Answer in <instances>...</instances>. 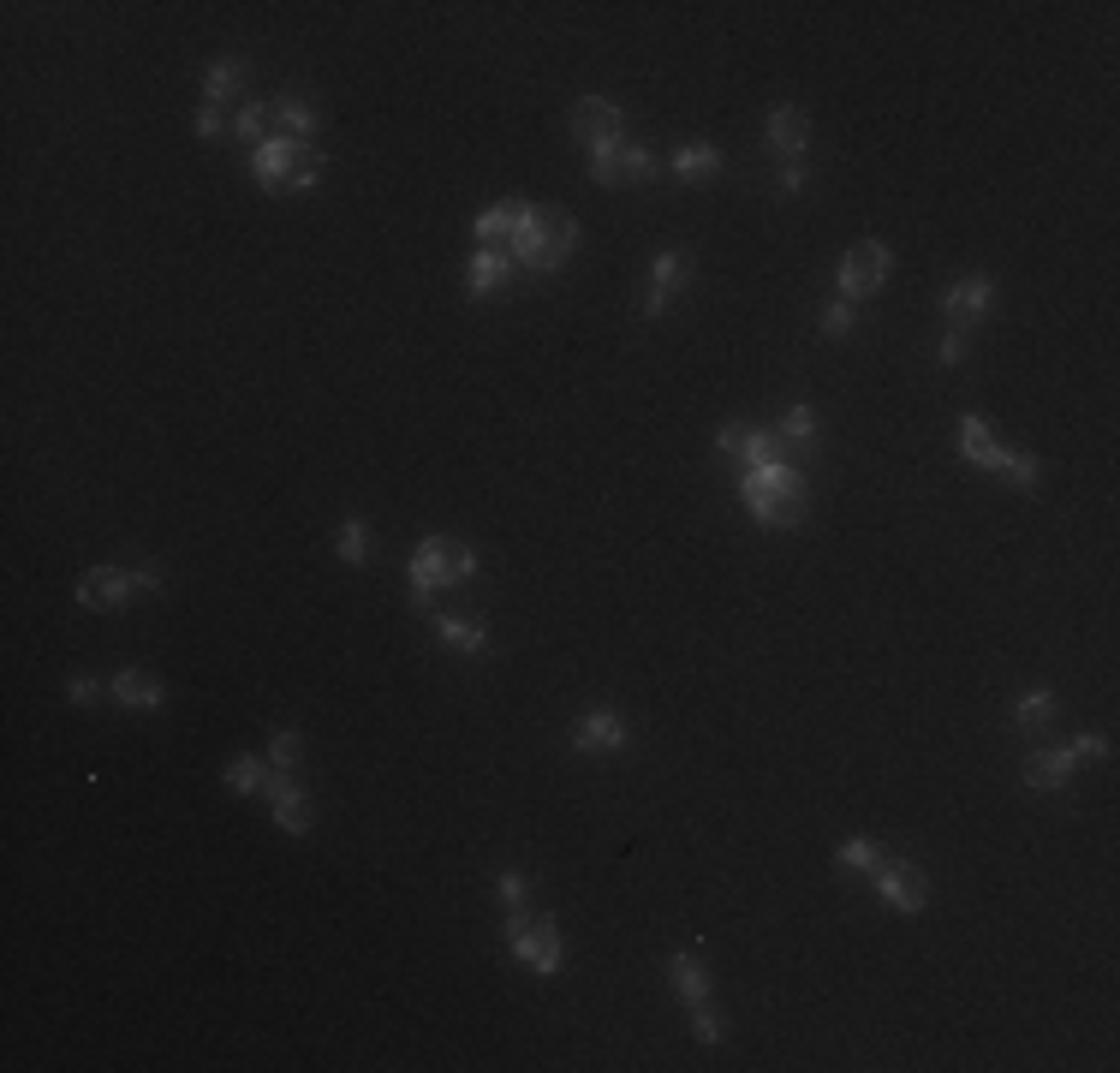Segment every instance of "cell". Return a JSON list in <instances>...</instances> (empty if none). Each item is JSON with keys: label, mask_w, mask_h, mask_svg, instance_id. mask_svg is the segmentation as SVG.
<instances>
[{"label": "cell", "mask_w": 1120, "mask_h": 1073, "mask_svg": "<svg viewBox=\"0 0 1120 1073\" xmlns=\"http://www.w3.org/2000/svg\"><path fill=\"white\" fill-rule=\"evenodd\" d=\"M745 507L769 531L804 525V477L793 466H751L745 471Z\"/></svg>", "instance_id": "6da1fadb"}, {"label": "cell", "mask_w": 1120, "mask_h": 1073, "mask_svg": "<svg viewBox=\"0 0 1120 1073\" xmlns=\"http://www.w3.org/2000/svg\"><path fill=\"white\" fill-rule=\"evenodd\" d=\"M578 245V221H566V215H548V209H537V203H525V215H519V233H513V251L525 269H537V274H548V269H560L566 263V251Z\"/></svg>", "instance_id": "7a4b0ae2"}, {"label": "cell", "mask_w": 1120, "mask_h": 1073, "mask_svg": "<svg viewBox=\"0 0 1120 1073\" xmlns=\"http://www.w3.org/2000/svg\"><path fill=\"white\" fill-rule=\"evenodd\" d=\"M471 573H477V555H471V549H459L454 537H429V543L411 555V603L429 608V597H436L441 585H465Z\"/></svg>", "instance_id": "3957f363"}, {"label": "cell", "mask_w": 1120, "mask_h": 1073, "mask_svg": "<svg viewBox=\"0 0 1120 1073\" xmlns=\"http://www.w3.org/2000/svg\"><path fill=\"white\" fill-rule=\"evenodd\" d=\"M888 281V245L882 239H864L847 251V263H841V299H870V292Z\"/></svg>", "instance_id": "277c9868"}, {"label": "cell", "mask_w": 1120, "mask_h": 1073, "mask_svg": "<svg viewBox=\"0 0 1120 1073\" xmlns=\"http://www.w3.org/2000/svg\"><path fill=\"white\" fill-rule=\"evenodd\" d=\"M870 877H877L882 901H888V907H900V912H923V901H930L923 871H918V865H906V859H882Z\"/></svg>", "instance_id": "5b68a950"}, {"label": "cell", "mask_w": 1120, "mask_h": 1073, "mask_svg": "<svg viewBox=\"0 0 1120 1073\" xmlns=\"http://www.w3.org/2000/svg\"><path fill=\"white\" fill-rule=\"evenodd\" d=\"M310 150V144H292V137H262L257 144V155H251V167H257V180H262V191H287V180H292V167H299V155Z\"/></svg>", "instance_id": "8992f818"}, {"label": "cell", "mask_w": 1120, "mask_h": 1073, "mask_svg": "<svg viewBox=\"0 0 1120 1073\" xmlns=\"http://www.w3.org/2000/svg\"><path fill=\"white\" fill-rule=\"evenodd\" d=\"M621 125H626V114L614 102H603V96H584V102L573 107V137H584V144H621Z\"/></svg>", "instance_id": "52a82bcc"}, {"label": "cell", "mask_w": 1120, "mask_h": 1073, "mask_svg": "<svg viewBox=\"0 0 1120 1073\" xmlns=\"http://www.w3.org/2000/svg\"><path fill=\"white\" fill-rule=\"evenodd\" d=\"M513 942V954L525 960L530 972H560V931L548 919H530L519 937H507Z\"/></svg>", "instance_id": "ba28073f"}, {"label": "cell", "mask_w": 1120, "mask_h": 1073, "mask_svg": "<svg viewBox=\"0 0 1120 1073\" xmlns=\"http://www.w3.org/2000/svg\"><path fill=\"white\" fill-rule=\"evenodd\" d=\"M132 573L125 567H90V573L78 579V603L84 608H120L125 597H132Z\"/></svg>", "instance_id": "9c48e42d"}, {"label": "cell", "mask_w": 1120, "mask_h": 1073, "mask_svg": "<svg viewBox=\"0 0 1120 1073\" xmlns=\"http://www.w3.org/2000/svg\"><path fill=\"white\" fill-rule=\"evenodd\" d=\"M941 311H948L960 329H966V322H978V317H989V311H996V281H989V274H978V281H960V287L941 299Z\"/></svg>", "instance_id": "30bf717a"}, {"label": "cell", "mask_w": 1120, "mask_h": 1073, "mask_svg": "<svg viewBox=\"0 0 1120 1073\" xmlns=\"http://www.w3.org/2000/svg\"><path fill=\"white\" fill-rule=\"evenodd\" d=\"M685 281V251H662L650 269V299H644V317H662L667 304H674V292H680Z\"/></svg>", "instance_id": "8fae6325"}, {"label": "cell", "mask_w": 1120, "mask_h": 1073, "mask_svg": "<svg viewBox=\"0 0 1120 1073\" xmlns=\"http://www.w3.org/2000/svg\"><path fill=\"white\" fill-rule=\"evenodd\" d=\"M621 740H626V722L614 710H591V716H578V727H573L578 752H614Z\"/></svg>", "instance_id": "7c38bea8"}, {"label": "cell", "mask_w": 1120, "mask_h": 1073, "mask_svg": "<svg viewBox=\"0 0 1120 1073\" xmlns=\"http://www.w3.org/2000/svg\"><path fill=\"white\" fill-rule=\"evenodd\" d=\"M1073 764H1085L1079 757V745H1060V752H1037L1025 764V787H1037V793H1055L1067 775H1073Z\"/></svg>", "instance_id": "4fadbf2b"}, {"label": "cell", "mask_w": 1120, "mask_h": 1073, "mask_svg": "<svg viewBox=\"0 0 1120 1073\" xmlns=\"http://www.w3.org/2000/svg\"><path fill=\"white\" fill-rule=\"evenodd\" d=\"M269 805H274V823L287 835H304L310 829V817H304V793L292 775H269Z\"/></svg>", "instance_id": "5bb4252c"}, {"label": "cell", "mask_w": 1120, "mask_h": 1073, "mask_svg": "<svg viewBox=\"0 0 1120 1073\" xmlns=\"http://www.w3.org/2000/svg\"><path fill=\"white\" fill-rule=\"evenodd\" d=\"M960 448H966V459H978V466H1001V454H1007V448L996 441V430H989L978 412L960 418Z\"/></svg>", "instance_id": "9a60e30c"}, {"label": "cell", "mask_w": 1120, "mask_h": 1073, "mask_svg": "<svg viewBox=\"0 0 1120 1073\" xmlns=\"http://www.w3.org/2000/svg\"><path fill=\"white\" fill-rule=\"evenodd\" d=\"M114 698L132 704V710H162V681L143 674V668H125V674H114Z\"/></svg>", "instance_id": "2e32d148"}, {"label": "cell", "mask_w": 1120, "mask_h": 1073, "mask_svg": "<svg viewBox=\"0 0 1120 1073\" xmlns=\"http://www.w3.org/2000/svg\"><path fill=\"white\" fill-rule=\"evenodd\" d=\"M804 137H811V125H804L799 107H769V144L781 155H804Z\"/></svg>", "instance_id": "e0dca14e"}, {"label": "cell", "mask_w": 1120, "mask_h": 1073, "mask_svg": "<svg viewBox=\"0 0 1120 1073\" xmlns=\"http://www.w3.org/2000/svg\"><path fill=\"white\" fill-rule=\"evenodd\" d=\"M519 215H525V203H495L489 215H477V245L483 251H495L500 239L513 245V233H519Z\"/></svg>", "instance_id": "ac0fdd59"}, {"label": "cell", "mask_w": 1120, "mask_h": 1073, "mask_svg": "<svg viewBox=\"0 0 1120 1073\" xmlns=\"http://www.w3.org/2000/svg\"><path fill=\"white\" fill-rule=\"evenodd\" d=\"M507 269H513V251H477L471 257V299H489L507 281Z\"/></svg>", "instance_id": "d6986e66"}, {"label": "cell", "mask_w": 1120, "mask_h": 1073, "mask_svg": "<svg viewBox=\"0 0 1120 1073\" xmlns=\"http://www.w3.org/2000/svg\"><path fill=\"white\" fill-rule=\"evenodd\" d=\"M274 125H281V137H292V144H310L317 114H310V102H304V96H281V102H274Z\"/></svg>", "instance_id": "ffe728a7"}, {"label": "cell", "mask_w": 1120, "mask_h": 1073, "mask_svg": "<svg viewBox=\"0 0 1120 1073\" xmlns=\"http://www.w3.org/2000/svg\"><path fill=\"white\" fill-rule=\"evenodd\" d=\"M674 984H680V996H685V1008L692 1002H710V972H703V960L697 954H674Z\"/></svg>", "instance_id": "44dd1931"}, {"label": "cell", "mask_w": 1120, "mask_h": 1073, "mask_svg": "<svg viewBox=\"0 0 1120 1073\" xmlns=\"http://www.w3.org/2000/svg\"><path fill=\"white\" fill-rule=\"evenodd\" d=\"M674 173H680V180H715V173H722V155H715L710 144H685V150H674Z\"/></svg>", "instance_id": "7402d4cb"}, {"label": "cell", "mask_w": 1120, "mask_h": 1073, "mask_svg": "<svg viewBox=\"0 0 1120 1073\" xmlns=\"http://www.w3.org/2000/svg\"><path fill=\"white\" fill-rule=\"evenodd\" d=\"M436 633H441V644L447 651H483V620H459V615H441L436 620Z\"/></svg>", "instance_id": "603a6c76"}, {"label": "cell", "mask_w": 1120, "mask_h": 1073, "mask_svg": "<svg viewBox=\"0 0 1120 1073\" xmlns=\"http://www.w3.org/2000/svg\"><path fill=\"white\" fill-rule=\"evenodd\" d=\"M591 180L596 185H626V144H596L591 150Z\"/></svg>", "instance_id": "cb8c5ba5"}, {"label": "cell", "mask_w": 1120, "mask_h": 1073, "mask_svg": "<svg viewBox=\"0 0 1120 1073\" xmlns=\"http://www.w3.org/2000/svg\"><path fill=\"white\" fill-rule=\"evenodd\" d=\"M239 84H244V61H233V54H227V61H215V66H209V90H203V102L221 107L233 90H239Z\"/></svg>", "instance_id": "d4e9b609"}, {"label": "cell", "mask_w": 1120, "mask_h": 1073, "mask_svg": "<svg viewBox=\"0 0 1120 1073\" xmlns=\"http://www.w3.org/2000/svg\"><path fill=\"white\" fill-rule=\"evenodd\" d=\"M269 770L274 764H262V757H233L227 764V787L233 793H257V787L269 782Z\"/></svg>", "instance_id": "484cf974"}, {"label": "cell", "mask_w": 1120, "mask_h": 1073, "mask_svg": "<svg viewBox=\"0 0 1120 1073\" xmlns=\"http://www.w3.org/2000/svg\"><path fill=\"white\" fill-rule=\"evenodd\" d=\"M269 120H274V102H244L233 132H239L244 144H262V137H269Z\"/></svg>", "instance_id": "4316f807"}, {"label": "cell", "mask_w": 1120, "mask_h": 1073, "mask_svg": "<svg viewBox=\"0 0 1120 1073\" xmlns=\"http://www.w3.org/2000/svg\"><path fill=\"white\" fill-rule=\"evenodd\" d=\"M1049 716H1055V692H1025L1019 698V710H1014V722L1031 734V727H1049Z\"/></svg>", "instance_id": "83f0119b"}, {"label": "cell", "mask_w": 1120, "mask_h": 1073, "mask_svg": "<svg viewBox=\"0 0 1120 1073\" xmlns=\"http://www.w3.org/2000/svg\"><path fill=\"white\" fill-rule=\"evenodd\" d=\"M340 560H352V567L370 560V525H363V519H346V525H340Z\"/></svg>", "instance_id": "f1b7e54d"}, {"label": "cell", "mask_w": 1120, "mask_h": 1073, "mask_svg": "<svg viewBox=\"0 0 1120 1073\" xmlns=\"http://www.w3.org/2000/svg\"><path fill=\"white\" fill-rule=\"evenodd\" d=\"M834 865H841V871H877V865H882V846L877 841H847L841 853H834Z\"/></svg>", "instance_id": "f546056e"}, {"label": "cell", "mask_w": 1120, "mask_h": 1073, "mask_svg": "<svg viewBox=\"0 0 1120 1073\" xmlns=\"http://www.w3.org/2000/svg\"><path fill=\"white\" fill-rule=\"evenodd\" d=\"M781 441H799V448H811V441H817V412H811V406H793L787 418H781Z\"/></svg>", "instance_id": "4dcf8cb0"}, {"label": "cell", "mask_w": 1120, "mask_h": 1073, "mask_svg": "<svg viewBox=\"0 0 1120 1073\" xmlns=\"http://www.w3.org/2000/svg\"><path fill=\"white\" fill-rule=\"evenodd\" d=\"M745 466H781V436H758L751 430V441H745Z\"/></svg>", "instance_id": "1f68e13d"}, {"label": "cell", "mask_w": 1120, "mask_h": 1073, "mask_svg": "<svg viewBox=\"0 0 1120 1073\" xmlns=\"http://www.w3.org/2000/svg\"><path fill=\"white\" fill-rule=\"evenodd\" d=\"M299 757H304V740L292 734V727H281V734H274V745H269V764H274V770H292Z\"/></svg>", "instance_id": "d6a6232c"}, {"label": "cell", "mask_w": 1120, "mask_h": 1073, "mask_svg": "<svg viewBox=\"0 0 1120 1073\" xmlns=\"http://www.w3.org/2000/svg\"><path fill=\"white\" fill-rule=\"evenodd\" d=\"M996 471H1007V484L1014 489H1037V459H1025V454H1001Z\"/></svg>", "instance_id": "836d02e7"}, {"label": "cell", "mask_w": 1120, "mask_h": 1073, "mask_svg": "<svg viewBox=\"0 0 1120 1073\" xmlns=\"http://www.w3.org/2000/svg\"><path fill=\"white\" fill-rule=\"evenodd\" d=\"M692 1032H697L703 1043H722V1038H727V1032H722V1013H715L710 1002H692Z\"/></svg>", "instance_id": "e575fe53"}, {"label": "cell", "mask_w": 1120, "mask_h": 1073, "mask_svg": "<svg viewBox=\"0 0 1120 1073\" xmlns=\"http://www.w3.org/2000/svg\"><path fill=\"white\" fill-rule=\"evenodd\" d=\"M317 180H322V155H310V150H304V155H299V167H292V180H287V191H310Z\"/></svg>", "instance_id": "d590c367"}, {"label": "cell", "mask_w": 1120, "mask_h": 1073, "mask_svg": "<svg viewBox=\"0 0 1120 1073\" xmlns=\"http://www.w3.org/2000/svg\"><path fill=\"white\" fill-rule=\"evenodd\" d=\"M221 132H227V120H221V107H215V102H203V107H198V137H203V144H215V137H221Z\"/></svg>", "instance_id": "8d00e7d4"}, {"label": "cell", "mask_w": 1120, "mask_h": 1073, "mask_svg": "<svg viewBox=\"0 0 1120 1073\" xmlns=\"http://www.w3.org/2000/svg\"><path fill=\"white\" fill-rule=\"evenodd\" d=\"M656 173V155L638 150V144H626V180H650Z\"/></svg>", "instance_id": "74e56055"}, {"label": "cell", "mask_w": 1120, "mask_h": 1073, "mask_svg": "<svg viewBox=\"0 0 1120 1073\" xmlns=\"http://www.w3.org/2000/svg\"><path fill=\"white\" fill-rule=\"evenodd\" d=\"M852 329V304L847 299H834L829 304V317H822V334H847Z\"/></svg>", "instance_id": "f35d334b"}, {"label": "cell", "mask_w": 1120, "mask_h": 1073, "mask_svg": "<svg viewBox=\"0 0 1120 1073\" xmlns=\"http://www.w3.org/2000/svg\"><path fill=\"white\" fill-rule=\"evenodd\" d=\"M745 441H751V430H745V423H727L722 436H715V448H722V454H745Z\"/></svg>", "instance_id": "ab89813d"}, {"label": "cell", "mask_w": 1120, "mask_h": 1073, "mask_svg": "<svg viewBox=\"0 0 1120 1073\" xmlns=\"http://www.w3.org/2000/svg\"><path fill=\"white\" fill-rule=\"evenodd\" d=\"M500 901H507V912L525 907V877H519V871H507V877H500Z\"/></svg>", "instance_id": "60d3db41"}, {"label": "cell", "mask_w": 1120, "mask_h": 1073, "mask_svg": "<svg viewBox=\"0 0 1120 1073\" xmlns=\"http://www.w3.org/2000/svg\"><path fill=\"white\" fill-rule=\"evenodd\" d=\"M936 352H941V364H960V358H966V334H960V329H954V334H941V347H936Z\"/></svg>", "instance_id": "b9f144b4"}, {"label": "cell", "mask_w": 1120, "mask_h": 1073, "mask_svg": "<svg viewBox=\"0 0 1120 1073\" xmlns=\"http://www.w3.org/2000/svg\"><path fill=\"white\" fill-rule=\"evenodd\" d=\"M66 692H72V704H96V681H90V674H72V686H66Z\"/></svg>", "instance_id": "7bdbcfd3"}, {"label": "cell", "mask_w": 1120, "mask_h": 1073, "mask_svg": "<svg viewBox=\"0 0 1120 1073\" xmlns=\"http://www.w3.org/2000/svg\"><path fill=\"white\" fill-rule=\"evenodd\" d=\"M781 191H804V167H799V162L781 167Z\"/></svg>", "instance_id": "ee69618b"}, {"label": "cell", "mask_w": 1120, "mask_h": 1073, "mask_svg": "<svg viewBox=\"0 0 1120 1073\" xmlns=\"http://www.w3.org/2000/svg\"><path fill=\"white\" fill-rule=\"evenodd\" d=\"M132 585H137V590H162V567H137Z\"/></svg>", "instance_id": "f6af8a7d"}]
</instances>
